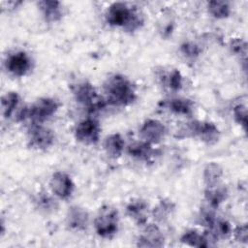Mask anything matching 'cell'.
Returning <instances> with one entry per match:
<instances>
[{
    "label": "cell",
    "mask_w": 248,
    "mask_h": 248,
    "mask_svg": "<svg viewBox=\"0 0 248 248\" xmlns=\"http://www.w3.org/2000/svg\"><path fill=\"white\" fill-rule=\"evenodd\" d=\"M37 6L45 21L48 23L58 22L64 16L63 4L59 1L43 0L37 2Z\"/></svg>",
    "instance_id": "cell-15"
},
{
    "label": "cell",
    "mask_w": 248,
    "mask_h": 248,
    "mask_svg": "<svg viewBox=\"0 0 248 248\" xmlns=\"http://www.w3.org/2000/svg\"><path fill=\"white\" fill-rule=\"evenodd\" d=\"M174 209H175V204L172 201L169 199H162L151 209L150 214L152 215L155 221L162 223L167 221L170 218V216L173 213Z\"/></svg>",
    "instance_id": "cell-23"
},
{
    "label": "cell",
    "mask_w": 248,
    "mask_h": 248,
    "mask_svg": "<svg viewBox=\"0 0 248 248\" xmlns=\"http://www.w3.org/2000/svg\"><path fill=\"white\" fill-rule=\"evenodd\" d=\"M168 130L162 121L154 118L145 119L139 130V136L141 140L152 145L160 143L167 136Z\"/></svg>",
    "instance_id": "cell-10"
},
{
    "label": "cell",
    "mask_w": 248,
    "mask_h": 248,
    "mask_svg": "<svg viewBox=\"0 0 248 248\" xmlns=\"http://www.w3.org/2000/svg\"><path fill=\"white\" fill-rule=\"evenodd\" d=\"M27 144L40 151L49 149L55 141V133L45 124H30L27 129Z\"/></svg>",
    "instance_id": "cell-6"
},
{
    "label": "cell",
    "mask_w": 248,
    "mask_h": 248,
    "mask_svg": "<svg viewBox=\"0 0 248 248\" xmlns=\"http://www.w3.org/2000/svg\"><path fill=\"white\" fill-rule=\"evenodd\" d=\"M128 155L135 160L141 162H149L155 157L156 150L152 144L141 140L130 143L126 147Z\"/></svg>",
    "instance_id": "cell-17"
},
{
    "label": "cell",
    "mask_w": 248,
    "mask_h": 248,
    "mask_svg": "<svg viewBox=\"0 0 248 248\" xmlns=\"http://www.w3.org/2000/svg\"><path fill=\"white\" fill-rule=\"evenodd\" d=\"M232 117L234 122L239 125L243 131L247 129V107L244 104H237L232 108Z\"/></svg>",
    "instance_id": "cell-30"
},
{
    "label": "cell",
    "mask_w": 248,
    "mask_h": 248,
    "mask_svg": "<svg viewBox=\"0 0 248 248\" xmlns=\"http://www.w3.org/2000/svg\"><path fill=\"white\" fill-rule=\"evenodd\" d=\"M149 205L142 199H132L126 205V214L138 226H144L149 215Z\"/></svg>",
    "instance_id": "cell-14"
},
{
    "label": "cell",
    "mask_w": 248,
    "mask_h": 248,
    "mask_svg": "<svg viewBox=\"0 0 248 248\" xmlns=\"http://www.w3.org/2000/svg\"><path fill=\"white\" fill-rule=\"evenodd\" d=\"M229 47L231 51L237 55L240 60L246 65V57H247V43L242 38H232L229 43Z\"/></svg>",
    "instance_id": "cell-28"
},
{
    "label": "cell",
    "mask_w": 248,
    "mask_h": 248,
    "mask_svg": "<svg viewBox=\"0 0 248 248\" xmlns=\"http://www.w3.org/2000/svg\"><path fill=\"white\" fill-rule=\"evenodd\" d=\"M59 102L51 97H42L29 106H24L16 112V120L23 122L28 120L30 124H45L58 111Z\"/></svg>",
    "instance_id": "cell-3"
},
{
    "label": "cell",
    "mask_w": 248,
    "mask_h": 248,
    "mask_svg": "<svg viewBox=\"0 0 248 248\" xmlns=\"http://www.w3.org/2000/svg\"><path fill=\"white\" fill-rule=\"evenodd\" d=\"M105 20L111 27L134 33L143 26L144 16L140 10L125 2H113L106 10Z\"/></svg>",
    "instance_id": "cell-1"
},
{
    "label": "cell",
    "mask_w": 248,
    "mask_h": 248,
    "mask_svg": "<svg viewBox=\"0 0 248 248\" xmlns=\"http://www.w3.org/2000/svg\"><path fill=\"white\" fill-rule=\"evenodd\" d=\"M180 242L184 245L191 247H199L205 248L209 247L210 243L205 236L204 232H201L195 229H189L185 231L180 236Z\"/></svg>",
    "instance_id": "cell-22"
},
{
    "label": "cell",
    "mask_w": 248,
    "mask_h": 248,
    "mask_svg": "<svg viewBox=\"0 0 248 248\" xmlns=\"http://www.w3.org/2000/svg\"><path fill=\"white\" fill-rule=\"evenodd\" d=\"M20 103V96L16 91H8L1 97V114L8 119L17 111Z\"/></svg>",
    "instance_id": "cell-20"
},
{
    "label": "cell",
    "mask_w": 248,
    "mask_h": 248,
    "mask_svg": "<svg viewBox=\"0 0 248 248\" xmlns=\"http://www.w3.org/2000/svg\"><path fill=\"white\" fill-rule=\"evenodd\" d=\"M194 138H198L207 145H213L220 139V130L217 125L211 121L196 120Z\"/></svg>",
    "instance_id": "cell-13"
},
{
    "label": "cell",
    "mask_w": 248,
    "mask_h": 248,
    "mask_svg": "<svg viewBox=\"0 0 248 248\" xmlns=\"http://www.w3.org/2000/svg\"><path fill=\"white\" fill-rule=\"evenodd\" d=\"M36 207L44 213H52L58 208V202L54 199V196L48 193H38L34 199Z\"/></svg>",
    "instance_id": "cell-26"
},
{
    "label": "cell",
    "mask_w": 248,
    "mask_h": 248,
    "mask_svg": "<svg viewBox=\"0 0 248 248\" xmlns=\"http://www.w3.org/2000/svg\"><path fill=\"white\" fill-rule=\"evenodd\" d=\"M6 71L15 78H23L33 69V59L24 50H16L7 55L4 61Z\"/></svg>",
    "instance_id": "cell-8"
},
{
    "label": "cell",
    "mask_w": 248,
    "mask_h": 248,
    "mask_svg": "<svg viewBox=\"0 0 248 248\" xmlns=\"http://www.w3.org/2000/svg\"><path fill=\"white\" fill-rule=\"evenodd\" d=\"M65 222L69 230L83 232L89 225V213L85 208L79 205H72L66 212Z\"/></svg>",
    "instance_id": "cell-12"
},
{
    "label": "cell",
    "mask_w": 248,
    "mask_h": 248,
    "mask_svg": "<svg viewBox=\"0 0 248 248\" xmlns=\"http://www.w3.org/2000/svg\"><path fill=\"white\" fill-rule=\"evenodd\" d=\"M204 200L208 203V206L216 209L222 204L229 196V191L224 185L218 184L213 187H205L203 192Z\"/></svg>",
    "instance_id": "cell-19"
},
{
    "label": "cell",
    "mask_w": 248,
    "mask_h": 248,
    "mask_svg": "<svg viewBox=\"0 0 248 248\" xmlns=\"http://www.w3.org/2000/svg\"><path fill=\"white\" fill-rule=\"evenodd\" d=\"M74 137L77 141L84 145H93L99 142L101 126L97 119L87 117L78 122L74 128Z\"/></svg>",
    "instance_id": "cell-7"
},
{
    "label": "cell",
    "mask_w": 248,
    "mask_h": 248,
    "mask_svg": "<svg viewBox=\"0 0 248 248\" xmlns=\"http://www.w3.org/2000/svg\"><path fill=\"white\" fill-rule=\"evenodd\" d=\"M93 227L97 235L105 239L112 238L118 232L119 214L110 205L102 206L93 220Z\"/></svg>",
    "instance_id": "cell-5"
},
{
    "label": "cell",
    "mask_w": 248,
    "mask_h": 248,
    "mask_svg": "<svg viewBox=\"0 0 248 248\" xmlns=\"http://www.w3.org/2000/svg\"><path fill=\"white\" fill-rule=\"evenodd\" d=\"M137 239L139 247H163L165 245V236L157 224H145Z\"/></svg>",
    "instance_id": "cell-11"
},
{
    "label": "cell",
    "mask_w": 248,
    "mask_h": 248,
    "mask_svg": "<svg viewBox=\"0 0 248 248\" xmlns=\"http://www.w3.org/2000/svg\"><path fill=\"white\" fill-rule=\"evenodd\" d=\"M232 234L234 240L238 241L239 243H247L248 242V228L246 224L239 225L232 229Z\"/></svg>",
    "instance_id": "cell-31"
},
{
    "label": "cell",
    "mask_w": 248,
    "mask_h": 248,
    "mask_svg": "<svg viewBox=\"0 0 248 248\" xmlns=\"http://www.w3.org/2000/svg\"><path fill=\"white\" fill-rule=\"evenodd\" d=\"M162 107L166 108L170 112L180 115V116H190L194 112V102L188 98L184 97H172L166 99L162 102Z\"/></svg>",
    "instance_id": "cell-16"
},
{
    "label": "cell",
    "mask_w": 248,
    "mask_h": 248,
    "mask_svg": "<svg viewBox=\"0 0 248 248\" xmlns=\"http://www.w3.org/2000/svg\"><path fill=\"white\" fill-rule=\"evenodd\" d=\"M206 10L209 16L215 19H226L232 14V5L228 1L213 0L206 3Z\"/></svg>",
    "instance_id": "cell-24"
},
{
    "label": "cell",
    "mask_w": 248,
    "mask_h": 248,
    "mask_svg": "<svg viewBox=\"0 0 248 248\" xmlns=\"http://www.w3.org/2000/svg\"><path fill=\"white\" fill-rule=\"evenodd\" d=\"M174 29L173 16L169 14H164L158 21V30L163 38L170 37Z\"/></svg>",
    "instance_id": "cell-29"
},
{
    "label": "cell",
    "mask_w": 248,
    "mask_h": 248,
    "mask_svg": "<svg viewBox=\"0 0 248 248\" xmlns=\"http://www.w3.org/2000/svg\"><path fill=\"white\" fill-rule=\"evenodd\" d=\"M70 88L75 101L91 113L102 110L108 105L105 98L98 94L94 85L88 80L77 81L71 84Z\"/></svg>",
    "instance_id": "cell-4"
},
{
    "label": "cell",
    "mask_w": 248,
    "mask_h": 248,
    "mask_svg": "<svg viewBox=\"0 0 248 248\" xmlns=\"http://www.w3.org/2000/svg\"><path fill=\"white\" fill-rule=\"evenodd\" d=\"M103 90L107 104L114 107H127L138 98L135 84L122 74L108 76L103 84Z\"/></svg>",
    "instance_id": "cell-2"
},
{
    "label": "cell",
    "mask_w": 248,
    "mask_h": 248,
    "mask_svg": "<svg viewBox=\"0 0 248 248\" xmlns=\"http://www.w3.org/2000/svg\"><path fill=\"white\" fill-rule=\"evenodd\" d=\"M179 51L184 59L188 61H196L202 53V48L195 42L185 41L180 45Z\"/></svg>",
    "instance_id": "cell-27"
},
{
    "label": "cell",
    "mask_w": 248,
    "mask_h": 248,
    "mask_svg": "<svg viewBox=\"0 0 248 248\" xmlns=\"http://www.w3.org/2000/svg\"><path fill=\"white\" fill-rule=\"evenodd\" d=\"M223 169L216 162H209L205 165L202 171V180L205 187H213L221 183Z\"/></svg>",
    "instance_id": "cell-21"
},
{
    "label": "cell",
    "mask_w": 248,
    "mask_h": 248,
    "mask_svg": "<svg viewBox=\"0 0 248 248\" xmlns=\"http://www.w3.org/2000/svg\"><path fill=\"white\" fill-rule=\"evenodd\" d=\"M160 79L163 86L170 91L177 92L183 87V76L177 69H170L163 73L160 75Z\"/></svg>",
    "instance_id": "cell-25"
},
{
    "label": "cell",
    "mask_w": 248,
    "mask_h": 248,
    "mask_svg": "<svg viewBox=\"0 0 248 248\" xmlns=\"http://www.w3.org/2000/svg\"><path fill=\"white\" fill-rule=\"evenodd\" d=\"M103 149L108 157L118 159L126 149L125 140L119 133H111L108 135L103 141Z\"/></svg>",
    "instance_id": "cell-18"
},
{
    "label": "cell",
    "mask_w": 248,
    "mask_h": 248,
    "mask_svg": "<svg viewBox=\"0 0 248 248\" xmlns=\"http://www.w3.org/2000/svg\"><path fill=\"white\" fill-rule=\"evenodd\" d=\"M49 189L51 194L59 200H68L75 190V183L72 177L65 171H54L49 179Z\"/></svg>",
    "instance_id": "cell-9"
}]
</instances>
